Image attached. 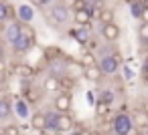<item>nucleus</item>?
<instances>
[{
    "instance_id": "nucleus-1",
    "label": "nucleus",
    "mask_w": 148,
    "mask_h": 135,
    "mask_svg": "<svg viewBox=\"0 0 148 135\" xmlns=\"http://www.w3.org/2000/svg\"><path fill=\"white\" fill-rule=\"evenodd\" d=\"M33 45H35V30H33L31 24H23L21 36H18L10 47H12V51H14L16 55H25V53H29V51L33 49Z\"/></svg>"
},
{
    "instance_id": "nucleus-2",
    "label": "nucleus",
    "mask_w": 148,
    "mask_h": 135,
    "mask_svg": "<svg viewBox=\"0 0 148 135\" xmlns=\"http://www.w3.org/2000/svg\"><path fill=\"white\" fill-rule=\"evenodd\" d=\"M97 69L101 71V75H103V77H112V75H116V73L122 69L120 55H112V53L103 55V57L97 61Z\"/></svg>"
},
{
    "instance_id": "nucleus-3",
    "label": "nucleus",
    "mask_w": 148,
    "mask_h": 135,
    "mask_svg": "<svg viewBox=\"0 0 148 135\" xmlns=\"http://www.w3.org/2000/svg\"><path fill=\"white\" fill-rule=\"evenodd\" d=\"M112 131H114V135H132V131H134L132 115L116 113L114 119H112Z\"/></svg>"
},
{
    "instance_id": "nucleus-4",
    "label": "nucleus",
    "mask_w": 148,
    "mask_h": 135,
    "mask_svg": "<svg viewBox=\"0 0 148 135\" xmlns=\"http://www.w3.org/2000/svg\"><path fill=\"white\" fill-rule=\"evenodd\" d=\"M67 20H69V8H67L65 4H53L51 10L47 12V22H49V26L59 28V26L67 24Z\"/></svg>"
},
{
    "instance_id": "nucleus-5",
    "label": "nucleus",
    "mask_w": 148,
    "mask_h": 135,
    "mask_svg": "<svg viewBox=\"0 0 148 135\" xmlns=\"http://www.w3.org/2000/svg\"><path fill=\"white\" fill-rule=\"evenodd\" d=\"M71 107H73V97H71V93H67V91L59 93V95L53 99V111H57V113H69Z\"/></svg>"
},
{
    "instance_id": "nucleus-6",
    "label": "nucleus",
    "mask_w": 148,
    "mask_h": 135,
    "mask_svg": "<svg viewBox=\"0 0 148 135\" xmlns=\"http://www.w3.org/2000/svg\"><path fill=\"white\" fill-rule=\"evenodd\" d=\"M21 30H23V24H21L18 20L8 22V24L4 26V41H6L8 45H12V43L21 36Z\"/></svg>"
},
{
    "instance_id": "nucleus-7",
    "label": "nucleus",
    "mask_w": 148,
    "mask_h": 135,
    "mask_svg": "<svg viewBox=\"0 0 148 135\" xmlns=\"http://www.w3.org/2000/svg\"><path fill=\"white\" fill-rule=\"evenodd\" d=\"M16 16H18V22L21 24H31L35 20V8L31 4H21L16 8Z\"/></svg>"
},
{
    "instance_id": "nucleus-8",
    "label": "nucleus",
    "mask_w": 148,
    "mask_h": 135,
    "mask_svg": "<svg viewBox=\"0 0 148 135\" xmlns=\"http://www.w3.org/2000/svg\"><path fill=\"white\" fill-rule=\"evenodd\" d=\"M75 127V121L69 113H59V119H57V133H71Z\"/></svg>"
},
{
    "instance_id": "nucleus-9",
    "label": "nucleus",
    "mask_w": 148,
    "mask_h": 135,
    "mask_svg": "<svg viewBox=\"0 0 148 135\" xmlns=\"http://www.w3.org/2000/svg\"><path fill=\"white\" fill-rule=\"evenodd\" d=\"M101 36L106 43H116L120 38V26L116 22L112 24H101Z\"/></svg>"
},
{
    "instance_id": "nucleus-10",
    "label": "nucleus",
    "mask_w": 148,
    "mask_h": 135,
    "mask_svg": "<svg viewBox=\"0 0 148 135\" xmlns=\"http://www.w3.org/2000/svg\"><path fill=\"white\" fill-rule=\"evenodd\" d=\"M12 113H14L16 117H21V119H31V109H29V103H27L23 97H18V99L14 101V105H12Z\"/></svg>"
},
{
    "instance_id": "nucleus-11",
    "label": "nucleus",
    "mask_w": 148,
    "mask_h": 135,
    "mask_svg": "<svg viewBox=\"0 0 148 135\" xmlns=\"http://www.w3.org/2000/svg\"><path fill=\"white\" fill-rule=\"evenodd\" d=\"M43 93H57L59 89H61V81H59V77H55V75H49L45 81H43Z\"/></svg>"
},
{
    "instance_id": "nucleus-12",
    "label": "nucleus",
    "mask_w": 148,
    "mask_h": 135,
    "mask_svg": "<svg viewBox=\"0 0 148 135\" xmlns=\"http://www.w3.org/2000/svg\"><path fill=\"white\" fill-rule=\"evenodd\" d=\"M83 77L87 79V81H91V83H97V81H101V71L97 69V65H93V67H83Z\"/></svg>"
},
{
    "instance_id": "nucleus-13",
    "label": "nucleus",
    "mask_w": 148,
    "mask_h": 135,
    "mask_svg": "<svg viewBox=\"0 0 148 135\" xmlns=\"http://www.w3.org/2000/svg\"><path fill=\"white\" fill-rule=\"evenodd\" d=\"M31 125L37 131H47V123H45V111H39L35 115H31Z\"/></svg>"
},
{
    "instance_id": "nucleus-14",
    "label": "nucleus",
    "mask_w": 148,
    "mask_h": 135,
    "mask_svg": "<svg viewBox=\"0 0 148 135\" xmlns=\"http://www.w3.org/2000/svg\"><path fill=\"white\" fill-rule=\"evenodd\" d=\"M12 115V101L8 97H0V121Z\"/></svg>"
},
{
    "instance_id": "nucleus-15",
    "label": "nucleus",
    "mask_w": 148,
    "mask_h": 135,
    "mask_svg": "<svg viewBox=\"0 0 148 135\" xmlns=\"http://www.w3.org/2000/svg\"><path fill=\"white\" fill-rule=\"evenodd\" d=\"M73 20L77 22V26H87L91 20V10H77L73 12Z\"/></svg>"
},
{
    "instance_id": "nucleus-16",
    "label": "nucleus",
    "mask_w": 148,
    "mask_h": 135,
    "mask_svg": "<svg viewBox=\"0 0 148 135\" xmlns=\"http://www.w3.org/2000/svg\"><path fill=\"white\" fill-rule=\"evenodd\" d=\"M71 34H73V38H75L79 45H85V43L89 41V28H87V26H77L75 30H71Z\"/></svg>"
},
{
    "instance_id": "nucleus-17",
    "label": "nucleus",
    "mask_w": 148,
    "mask_h": 135,
    "mask_svg": "<svg viewBox=\"0 0 148 135\" xmlns=\"http://www.w3.org/2000/svg\"><path fill=\"white\" fill-rule=\"evenodd\" d=\"M57 119L59 113L57 111H45V123H47V131H57Z\"/></svg>"
},
{
    "instance_id": "nucleus-18",
    "label": "nucleus",
    "mask_w": 148,
    "mask_h": 135,
    "mask_svg": "<svg viewBox=\"0 0 148 135\" xmlns=\"http://www.w3.org/2000/svg\"><path fill=\"white\" fill-rule=\"evenodd\" d=\"M132 123H134V129H136V127H138V129H148V117H146L142 111L134 113V119H132Z\"/></svg>"
},
{
    "instance_id": "nucleus-19",
    "label": "nucleus",
    "mask_w": 148,
    "mask_h": 135,
    "mask_svg": "<svg viewBox=\"0 0 148 135\" xmlns=\"http://www.w3.org/2000/svg\"><path fill=\"white\" fill-rule=\"evenodd\" d=\"M12 10H10V4L6 2V0H0V24H4L8 18H10Z\"/></svg>"
},
{
    "instance_id": "nucleus-20",
    "label": "nucleus",
    "mask_w": 148,
    "mask_h": 135,
    "mask_svg": "<svg viewBox=\"0 0 148 135\" xmlns=\"http://www.w3.org/2000/svg\"><path fill=\"white\" fill-rule=\"evenodd\" d=\"M97 18H99L101 24H112L114 22V10L112 8H101L99 14H97Z\"/></svg>"
},
{
    "instance_id": "nucleus-21",
    "label": "nucleus",
    "mask_w": 148,
    "mask_h": 135,
    "mask_svg": "<svg viewBox=\"0 0 148 135\" xmlns=\"http://www.w3.org/2000/svg\"><path fill=\"white\" fill-rule=\"evenodd\" d=\"M130 12H132L134 18H142V12H144L142 0H132V2H130Z\"/></svg>"
},
{
    "instance_id": "nucleus-22",
    "label": "nucleus",
    "mask_w": 148,
    "mask_h": 135,
    "mask_svg": "<svg viewBox=\"0 0 148 135\" xmlns=\"http://www.w3.org/2000/svg\"><path fill=\"white\" fill-rule=\"evenodd\" d=\"M97 101H101V103H106V105H112L114 101H116V93L112 91V89H103L101 93H99V99Z\"/></svg>"
},
{
    "instance_id": "nucleus-23",
    "label": "nucleus",
    "mask_w": 148,
    "mask_h": 135,
    "mask_svg": "<svg viewBox=\"0 0 148 135\" xmlns=\"http://www.w3.org/2000/svg\"><path fill=\"white\" fill-rule=\"evenodd\" d=\"M33 75H35V71H33L31 65H18V77H23V79H31Z\"/></svg>"
},
{
    "instance_id": "nucleus-24",
    "label": "nucleus",
    "mask_w": 148,
    "mask_h": 135,
    "mask_svg": "<svg viewBox=\"0 0 148 135\" xmlns=\"http://www.w3.org/2000/svg\"><path fill=\"white\" fill-rule=\"evenodd\" d=\"M2 135H21V127L16 123H8V125H4Z\"/></svg>"
},
{
    "instance_id": "nucleus-25",
    "label": "nucleus",
    "mask_w": 148,
    "mask_h": 135,
    "mask_svg": "<svg viewBox=\"0 0 148 135\" xmlns=\"http://www.w3.org/2000/svg\"><path fill=\"white\" fill-rule=\"evenodd\" d=\"M81 63H83V67H93V65H97L93 53H83V55H81Z\"/></svg>"
},
{
    "instance_id": "nucleus-26",
    "label": "nucleus",
    "mask_w": 148,
    "mask_h": 135,
    "mask_svg": "<svg viewBox=\"0 0 148 135\" xmlns=\"http://www.w3.org/2000/svg\"><path fill=\"white\" fill-rule=\"evenodd\" d=\"M108 111H110V105H106V103H101V101H95V113H97L99 117H106Z\"/></svg>"
},
{
    "instance_id": "nucleus-27",
    "label": "nucleus",
    "mask_w": 148,
    "mask_h": 135,
    "mask_svg": "<svg viewBox=\"0 0 148 135\" xmlns=\"http://www.w3.org/2000/svg\"><path fill=\"white\" fill-rule=\"evenodd\" d=\"M138 36H140L144 43L148 41V22H142V24H140V28H138Z\"/></svg>"
},
{
    "instance_id": "nucleus-28",
    "label": "nucleus",
    "mask_w": 148,
    "mask_h": 135,
    "mask_svg": "<svg viewBox=\"0 0 148 135\" xmlns=\"http://www.w3.org/2000/svg\"><path fill=\"white\" fill-rule=\"evenodd\" d=\"M29 4H31L33 8H39V10H43V8L49 4V0H29Z\"/></svg>"
},
{
    "instance_id": "nucleus-29",
    "label": "nucleus",
    "mask_w": 148,
    "mask_h": 135,
    "mask_svg": "<svg viewBox=\"0 0 148 135\" xmlns=\"http://www.w3.org/2000/svg\"><path fill=\"white\" fill-rule=\"evenodd\" d=\"M85 99H87V105L89 107H95V95H93V91H87L85 93Z\"/></svg>"
},
{
    "instance_id": "nucleus-30",
    "label": "nucleus",
    "mask_w": 148,
    "mask_h": 135,
    "mask_svg": "<svg viewBox=\"0 0 148 135\" xmlns=\"http://www.w3.org/2000/svg\"><path fill=\"white\" fill-rule=\"evenodd\" d=\"M122 71H124V77H126V79H132V69H130L128 65H126V67H122Z\"/></svg>"
},
{
    "instance_id": "nucleus-31",
    "label": "nucleus",
    "mask_w": 148,
    "mask_h": 135,
    "mask_svg": "<svg viewBox=\"0 0 148 135\" xmlns=\"http://www.w3.org/2000/svg\"><path fill=\"white\" fill-rule=\"evenodd\" d=\"M146 117H148V99H144V103H142V109H140Z\"/></svg>"
},
{
    "instance_id": "nucleus-32",
    "label": "nucleus",
    "mask_w": 148,
    "mask_h": 135,
    "mask_svg": "<svg viewBox=\"0 0 148 135\" xmlns=\"http://www.w3.org/2000/svg\"><path fill=\"white\" fill-rule=\"evenodd\" d=\"M69 135H85V131H81V129H73Z\"/></svg>"
},
{
    "instance_id": "nucleus-33",
    "label": "nucleus",
    "mask_w": 148,
    "mask_h": 135,
    "mask_svg": "<svg viewBox=\"0 0 148 135\" xmlns=\"http://www.w3.org/2000/svg\"><path fill=\"white\" fill-rule=\"evenodd\" d=\"M142 4H144V8L148 10V0H142Z\"/></svg>"
},
{
    "instance_id": "nucleus-34",
    "label": "nucleus",
    "mask_w": 148,
    "mask_h": 135,
    "mask_svg": "<svg viewBox=\"0 0 148 135\" xmlns=\"http://www.w3.org/2000/svg\"><path fill=\"white\" fill-rule=\"evenodd\" d=\"M146 51H148V41H146Z\"/></svg>"
},
{
    "instance_id": "nucleus-35",
    "label": "nucleus",
    "mask_w": 148,
    "mask_h": 135,
    "mask_svg": "<svg viewBox=\"0 0 148 135\" xmlns=\"http://www.w3.org/2000/svg\"><path fill=\"white\" fill-rule=\"evenodd\" d=\"M0 59H2V51H0Z\"/></svg>"
},
{
    "instance_id": "nucleus-36",
    "label": "nucleus",
    "mask_w": 148,
    "mask_h": 135,
    "mask_svg": "<svg viewBox=\"0 0 148 135\" xmlns=\"http://www.w3.org/2000/svg\"><path fill=\"white\" fill-rule=\"evenodd\" d=\"M132 135H134V133H132ZM136 135H140V133H136Z\"/></svg>"
},
{
    "instance_id": "nucleus-37",
    "label": "nucleus",
    "mask_w": 148,
    "mask_h": 135,
    "mask_svg": "<svg viewBox=\"0 0 148 135\" xmlns=\"http://www.w3.org/2000/svg\"><path fill=\"white\" fill-rule=\"evenodd\" d=\"M0 135H2V131H0Z\"/></svg>"
},
{
    "instance_id": "nucleus-38",
    "label": "nucleus",
    "mask_w": 148,
    "mask_h": 135,
    "mask_svg": "<svg viewBox=\"0 0 148 135\" xmlns=\"http://www.w3.org/2000/svg\"><path fill=\"white\" fill-rule=\"evenodd\" d=\"M49 2H51V0H49Z\"/></svg>"
},
{
    "instance_id": "nucleus-39",
    "label": "nucleus",
    "mask_w": 148,
    "mask_h": 135,
    "mask_svg": "<svg viewBox=\"0 0 148 135\" xmlns=\"http://www.w3.org/2000/svg\"><path fill=\"white\" fill-rule=\"evenodd\" d=\"M146 131H148V129H146Z\"/></svg>"
}]
</instances>
